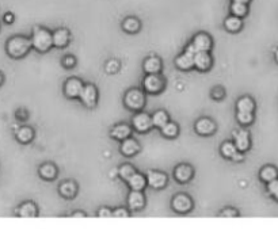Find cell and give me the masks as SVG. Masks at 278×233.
Instances as JSON below:
<instances>
[{"label":"cell","instance_id":"1","mask_svg":"<svg viewBox=\"0 0 278 233\" xmlns=\"http://www.w3.org/2000/svg\"><path fill=\"white\" fill-rule=\"evenodd\" d=\"M31 49V39L23 36H15L10 38L6 43L7 55L13 58H22L25 57Z\"/></svg>","mask_w":278,"mask_h":233},{"label":"cell","instance_id":"2","mask_svg":"<svg viewBox=\"0 0 278 233\" xmlns=\"http://www.w3.org/2000/svg\"><path fill=\"white\" fill-rule=\"evenodd\" d=\"M31 48H34L38 52H48L53 46L52 41V33L45 27H34L33 36H31Z\"/></svg>","mask_w":278,"mask_h":233},{"label":"cell","instance_id":"3","mask_svg":"<svg viewBox=\"0 0 278 233\" xmlns=\"http://www.w3.org/2000/svg\"><path fill=\"white\" fill-rule=\"evenodd\" d=\"M125 106L133 111L141 110L145 104V94L139 88H132L125 95Z\"/></svg>","mask_w":278,"mask_h":233},{"label":"cell","instance_id":"4","mask_svg":"<svg viewBox=\"0 0 278 233\" xmlns=\"http://www.w3.org/2000/svg\"><path fill=\"white\" fill-rule=\"evenodd\" d=\"M196 48L193 46V43L186 46L185 52L175 58V65L182 71H189L194 67V55H196Z\"/></svg>","mask_w":278,"mask_h":233},{"label":"cell","instance_id":"5","mask_svg":"<svg viewBox=\"0 0 278 233\" xmlns=\"http://www.w3.org/2000/svg\"><path fill=\"white\" fill-rule=\"evenodd\" d=\"M144 90L149 94H159L164 88V79L159 74H147L142 81Z\"/></svg>","mask_w":278,"mask_h":233},{"label":"cell","instance_id":"6","mask_svg":"<svg viewBox=\"0 0 278 233\" xmlns=\"http://www.w3.org/2000/svg\"><path fill=\"white\" fill-rule=\"evenodd\" d=\"M171 206L177 213L185 214V213H189L193 209V201L192 198L186 195V194H178V195H175L173 198Z\"/></svg>","mask_w":278,"mask_h":233},{"label":"cell","instance_id":"7","mask_svg":"<svg viewBox=\"0 0 278 233\" xmlns=\"http://www.w3.org/2000/svg\"><path fill=\"white\" fill-rule=\"evenodd\" d=\"M79 98H80L81 103L84 104V106L94 107L97 104V100H98V90H97V87L93 86V84L83 86Z\"/></svg>","mask_w":278,"mask_h":233},{"label":"cell","instance_id":"8","mask_svg":"<svg viewBox=\"0 0 278 233\" xmlns=\"http://www.w3.org/2000/svg\"><path fill=\"white\" fill-rule=\"evenodd\" d=\"M145 178H147V184H148L149 187L155 189V190L164 189L167 182H168V178H167L166 174L160 171H149Z\"/></svg>","mask_w":278,"mask_h":233},{"label":"cell","instance_id":"9","mask_svg":"<svg viewBox=\"0 0 278 233\" xmlns=\"http://www.w3.org/2000/svg\"><path fill=\"white\" fill-rule=\"evenodd\" d=\"M132 125L139 133H145L152 128V118L147 113H139L133 116Z\"/></svg>","mask_w":278,"mask_h":233},{"label":"cell","instance_id":"10","mask_svg":"<svg viewBox=\"0 0 278 233\" xmlns=\"http://www.w3.org/2000/svg\"><path fill=\"white\" fill-rule=\"evenodd\" d=\"M83 86H84V84H83L81 80L76 79V78L68 79L65 81V86H64V94H65V97L71 99L79 98Z\"/></svg>","mask_w":278,"mask_h":233},{"label":"cell","instance_id":"11","mask_svg":"<svg viewBox=\"0 0 278 233\" xmlns=\"http://www.w3.org/2000/svg\"><path fill=\"white\" fill-rule=\"evenodd\" d=\"M192 43L197 52H209L212 49V45H213L212 38L206 33H198V34H196L194 38H193Z\"/></svg>","mask_w":278,"mask_h":233},{"label":"cell","instance_id":"12","mask_svg":"<svg viewBox=\"0 0 278 233\" xmlns=\"http://www.w3.org/2000/svg\"><path fill=\"white\" fill-rule=\"evenodd\" d=\"M234 144L239 152H246L250 149V133L247 130L240 129L234 133Z\"/></svg>","mask_w":278,"mask_h":233},{"label":"cell","instance_id":"13","mask_svg":"<svg viewBox=\"0 0 278 233\" xmlns=\"http://www.w3.org/2000/svg\"><path fill=\"white\" fill-rule=\"evenodd\" d=\"M194 67L201 72H206L212 67V57L209 52H196L194 55Z\"/></svg>","mask_w":278,"mask_h":233},{"label":"cell","instance_id":"14","mask_svg":"<svg viewBox=\"0 0 278 233\" xmlns=\"http://www.w3.org/2000/svg\"><path fill=\"white\" fill-rule=\"evenodd\" d=\"M194 129L199 136H210L216 130V123L213 122L210 118H201L196 122Z\"/></svg>","mask_w":278,"mask_h":233},{"label":"cell","instance_id":"15","mask_svg":"<svg viewBox=\"0 0 278 233\" xmlns=\"http://www.w3.org/2000/svg\"><path fill=\"white\" fill-rule=\"evenodd\" d=\"M144 205H145V196L142 194V191H130V194L128 195V206L130 210L139 212L144 208Z\"/></svg>","mask_w":278,"mask_h":233},{"label":"cell","instance_id":"16","mask_svg":"<svg viewBox=\"0 0 278 233\" xmlns=\"http://www.w3.org/2000/svg\"><path fill=\"white\" fill-rule=\"evenodd\" d=\"M193 174H194V171L189 164H179L174 171V176L179 183H187L192 180Z\"/></svg>","mask_w":278,"mask_h":233},{"label":"cell","instance_id":"17","mask_svg":"<svg viewBox=\"0 0 278 233\" xmlns=\"http://www.w3.org/2000/svg\"><path fill=\"white\" fill-rule=\"evenodd\" d=\"M69 39H71V34L67 29H57L52 34L53 46H56V48H65L68 45Z\"/></svg>","mask_w":278,"mask_h":233},{"label":"cell","instance_id":"18","mask_svg":"<svg viewBox=\"0 0 278 233\" xmlns=\"http://www.w3.org/2000/svg\"><path fill=\"white\" fill-rule=\"evenodd\" d=\"M119 151H121V154L124 155V156H135V155L140 151V145H139V142L136 140H133V138H125L122 140L121 142V147H119Z\"/></svg>","mask_w":278,"mask_h":233},{"label":"cell","instance_id":"19","mask_svg":"<svg viewBox=\"0 0 278 233\" xmlns=\"http://www.w3.org/2000/svg\"><path fill=\"white\" fill-rule=\"evenodd\" d=\"M111 137L114 140H118V141H122L125 138H128L132 135V129H130L129 125L126 123H121V125H117L111 129Z\"/></svg>","mask_w":278,"mask_h":233},{"label":"cell","instance_id":"20","mask_svg":"<svg viewBox=\"0 0 278 233\" xmlns=\"http://www.w3.org/2000/svg\"><path fill=\"white\" fill-rule=\"evenodd\" d=\"M126 182H128L132 190L136 191H142L145 189V186H147V178L144 175H141V174H139V172H135Z\"/></svg>","mask_w":278,"mask_h":233},{"label":"cell","instance_id":"21","mask_svg":"<svg viewBox=\"0 0 278 233\" xmlns=\"http://www.w3.org/2000/svg\"><path fill=\"white\" fill-rule=\"evenodd\" d=\"M224 27L229 33H238L243 27V18L235 17V15H229L228 18H225V20H224Z\"/></svg>","mask_w":278,"mask_h":233},{"label":"cell","instance_id":"22","mask_svg":"<svg viewBox=\"0 0 278 233\" xmlns=\"http://www.w3.org/2000/svg\"><path fill=\"white\" fill-rule=\"evenodd\" d=\"M144 71L145 74H159L161 71V60L158 57H148L145 61H144Z\"/></svg>","mask_w":278,"mask_h":233},{"label":"cell","instance_id":"23","mask_svg":"<svg viewBox=\"0 0 278 233\" xmlns=\"http://www.w3.org/2000/svg\"><path fill=\"white\" fill-rule=\"evenodd\" d=\"M37 206L33 202L22 203L18 209V215L22 218H33L37 215Z\"/></svg>","mask_w":278,"mask_h":233},{"label":"cell","instance_id":"24","mask_svg":"<svg viewBox=\"0 0 278 233\" xmlns=\"http://www.w3.org/2000/svg\"><path fill=\"white\" fill-rule=\"evenodd\" d=\"M122 29L129 34H136L137 31H140L141 29V22L136 17H128L122 22Z\"/></svg>","mask_w":278,"mask_h":233},{"label":"cell","instance_id":"25","mask_svg":"<svg viewBox=\"0 0 278 233\" xmlns=\"http://www.w3.org/2000/svg\"><path fill=\"white\" fill-rule=\"evenodd\" d=\"M17 140L22 144H27L34 138V132L29 126H22L17 130Z\"/></svg>","mask_w":278,"mask_h":233},{"label":"cell","instance_id":"26","mask_svg":"<svg viewBox=\"0 0 278 233\" xmlns=\"http://www.w3.org/2000/svg\"><path fill=\"white\" fill-rule=\"evenodd\" d=\"M229 11H231V15H235V17H239V18H244L248 14V4L238 3V1H231Z\"/></svg>","mask_w":278,"mask_h":233},{"label":"cell","instance_id":"27","mask_svg":"<svg viewBox=\"0 0 278 233\" xmlns=\"http://www.w3.org/2000/svg\"><path fill=\"white\" fill-rule=\"evenodd\" d=\"M40 175H41V178L45 179V180H53V179L57 176V168H56V166H53V164L46 163V164L40 167Z\"/></svg>","mask_w":278,"mask_h":233},{"label":"cell","instance_id":"28","mask_svg":"<svg viewBox=\"0 0 278 233\" xmlns=\"http://www.w3.org/2000/svg\"><path fill=\"white\" fill-rule=\"evenodd\" d=\"M78 193V186L74 183V182H64V183L60 184V194H61L64 198H74Z\"/></svg>","mask_w":278,"mask_h":233},{"label":"cell","instance_id":"29","mask_svg":"<svg viewBox=\"0 0 278 233\" xmlns=\"http://www.w3.org/2000/svg\"><path fill=\"white\" fill-rule=\"evenodd\" d=\"M236 109L238 111H247V113H254L255 103L250 97H243L236 102Z\"/></svg>","mask_w":278,"mask_h":233},{"label":"cell","instance_id":"30","mask_svg":"<svg viewBox=\"0 0 278 233\" xmlns=\"http://www.w3.org/2000/svg\"><path fill=\"white\" fill-rule=\"evenodd\" d=\"M151 118H152V126L158 128V129H160L161 126H164V125L170 121V119H168V114L163 110L156 111Z\"/></svg>","mask_w":278,"mask_h":233},{"label":"cell","instance_id":"31","mask_svg":"<svg viewBox=\"0 0 278 233\" xmlns=\"http://www.w3.org/2000/svg\"><path fill=\"white\" fill-rule=\"evenodd\" d=\"M260 179L266 182V183H269V182H272L274 179L278 178V171L272 166H266L262 168V171L259 174Z\"/></svg>","mask_w":278,"mask_h":233},{"label":"cell","instance_id":"32","mask_svg":"<svg viewBox=\"0 0 278 233\" xmlns=\"http://www.w3.org/2000/svg\"><path fill=\"white\" fill-rule=\"evenodd\" d=\"M160 130H161V133H163V136L167 137V138H174V137H177L178 133H179V128H178V125L174 122H170V121H168L164 126H161Z\"/></svg>","mask_w":278,"mask_h":233},{"label":"cell","instance_id":"33","mask_svg":"<svg viewBox=\"0 0 278 233\" xmlns=\"http://www.w3.org/2000/svg\"><path fill=\"white\" fill-rule=\"evenodd\" d=\"M220 151H221L222 156H224V157H227V159H231V157H232V156L238 152L235 144L231 141L224 142V144L221 145V149H220Z\"/></svg>","mask_w":278,"mask_h":233},{"label":"cell","instance_id":"34","mask_svg":"<svg viewBox=\"0 0 278 233\" xmlns=\"http://www.w3.org/2000/svg\"><path fill=\"white\" fill-rule=\"evenodd\" d=\"M135 172H136V170L133 168V166H130V164H122V166L119 167V170H118V175L126 182Z\"/></svg>","mask_w":278,"mask_h":233},{"label":"cell","instance_id":"35","mask_svg":"<svg viewBox=\"0 0 278 233\" xmlns=\"http://www.w3.org/2000/svg\"><path fill=\"white\" fill-rule=\"evenodd\" d=\"M236 119L241 125H250L254 121V114L253 113H247V111H238Z\"/></svg>","mask_w":278,"mask_h":233},{"label":"cell","instance_id":"36","mask_svg":"<svg viewBox=\"0 0 278 233\" xmlns=\"http://www.w3.org/2000/svg\"><path fill=\"white\" fill-rule=\"evenodd\" d=\"M267 191H269L270 195L274 196L278 201V178L267 183Z\"/></svg>","mask_w":278,"mask_h":233},{"label":"cell","instance_id":"37","mask_svg":"<svg viewBox=\"0 0 278 233\" xmlns=\"http://www.w3.org/2000/svg\"><path fill=\"white\" fill-rule=\"evenodd\" d=\"M118 69H119V64L116 60H110V61L106 64V71L109 74H116V72H118Z\"/></svg>","mask_w":278,"mask_h":233},{"label":"cell","instance_id":"38","mask_svg":"<svg viewBox=\"0 0 278 233\" xmlns=\"http://www.w3.org/2000/svg\"><path fill=\"white\" fill-rule=\"evenodd\" d=\"M113 217H121V218H126V217H129V212H128V209L118 208V209H116V210H113Z\"/></svg>","mask_w":278,"mask_h":233},{"label":"cell","instance_id":"39","mask_svg":"<svg viewBox=\"0 0 278 233\" xmlns=\"http://www.w3.org/2000/svg\"><path fill=\"white\" fill-rule=\"evenodd\" d=\"M212 97L213 99H217V100H220L225 97V91H224V88L221 87H216V88H213V91H212Z\"/></svg>","mask_w":278,"mask_h":233},{"label":"cell","instance_id":"40","mask_svg":"<svg viewBox=\"0 0 278 233\" xmlns=\"http://www.w3.org/2000/svg\"><path fill=\"white\" fill-rule=\"evenodd\" d=\"M98 217L100 218H109V217H113V210H110L109 208H100L98 210Z\"/></svg>","mask_w":278,"mask_h":233},{"label":"cell","instance_id":"41","mask_svg":"<svg viewBox=\"0 0 278 233\" xmlns=\"http://www.w3.org/2000/svg\"><path fill=\"white\" fill-rule=\"evenodd\" d=\"M75 64H76V60H75V57H72V56H67L62 60V65L65 68H74Z\"/></svg>","mask_w":278,"mask_h":233},{"label":"cell","instance_id":"42","mask_svg":"<svg viewBox=\"0 0 278 233\" xmlns=\"http://www.w3.org/2000/svg\"><path fill=\"white\" fill-rule=\"evenodd\" d=\"M238 215V212L235 209H224L221 213V217H236Z\"/></svg>","mask_w":278,"mask_h":233},{"label":"cell","instance_id":"43","mask_svg":"<svg viewBox=\"0 0 278 233\" xmlns=\"http://www.w3.org/2000/svg\"><path fill=\"white\" fill-rule=\"evenodd\" d=\"M4 22L6 23H8V25H11L13 23L14 20H15V17H14V14H11V13H7V14H4Z\"/></svg>","mask_w":278,"mask_h":233},{"label":"cell","instance_id":"44","mask_svg":"<svg viewBox=\"0 0 278 233\" xmlns=\"http://www.w3.org/2000/svg\"><path fill=\"white\" fill-rule=\"evenodd\" d=\"M231 160H234V161H240V160H243V152H236L232 157H231Z\"/></svg>","mask_w":278,"mask_h":233},{"label":"cell","instance_id":"45","mask_svg":"<svg viewBox=\"0 0 278 233\" xmlns=\"http://www.w3.org/2000/svg\"><path fill=\"white\" fill-rule=\"evenodd\" d=\"M231 1H238V3H244V4H248L251 0H231Z\"/></svg>","mask_w":278,"mask_h":233},{"label":"cell","instance_id":"46","mask_svg":"<svg viewBox=\"0 0 278 233\" xmlns=\"http://www.w3.org/2000/svg\"><path fill=\"white\" fill-rule=\"evenodd\" d=\"M72 217H86V214L84 213H75Z\"/></svg>","mask_w":278,"mask_h":233},{"label":"cell","instance_id":"47","mask_svg":"<svg viewBox=\"0 0 278 233\" xmlns=\"http://www.w3.org/2000/svg\"><path fill=\"white\" fill-rule=\"evenodd\" d=\"M3 80H4V79H3V75L0 74V86L3 84Z\"/></svg>","mask_w":278,"mask_h":233},{"label":"cell","instance_id":"48","mask_svg":"<svg viewBox=\"0 0 278 233\" xmlns=\"http://www.w3.org/2000/svg\"><path fill=\"white\" fill-rule=\"evenodd\" d=\"M276 60H277V62H278V50L276 52Z\"/></svg>","mask_w":278,"mask_h":233}]
</instances>
